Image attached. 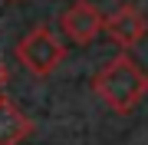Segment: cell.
<instances>
[{
  "label": "cell",
  "instance_id": "cell-5",
  "mask_svg": "<svg viewBox=\"0 0 148 145\" xmlns=\"http://www.w3.org/2000/svg\"><path fill=\"white\" fill-rule=\"evenodd\" d=\"M33 119L23 115V109L13 99L0 96V145H23L33 135Z\"/></svg>",
  "mask_w": 148,
  "mask_h": 145
},
{
  "label": "cell",
  "instance_id": "cell-1",
  "mask_svg": "<svg viewBox=\"0 0 148 145\" xmlns=\"http://www.w3.org/2000/svg\"><path fill=\"white\" fill-rule=\"evenodd\" d=\"M92 92L106 102L112 112L128 115L148 96V73L128 53H119L92 76Z\"/></svg>",
  "mask_w": 148,
  "mask_h": 145
},
{
  "label": "cell",
  "instance_id": "cell-3",
  "mask_svg": "<svg viewBox=\"0 0 148 145\" xmlns=\"http://www.w3.org/2000/svg\"><path fill=\"white\" fill-rule=\"evenodd\" d=\"M102 33H106L122 53H128V49H135L148 36V16H145L142 7H135V3H119L115 10L106 16V30Z\"/></svg>",
  "mask_w": 148,
  "mask_h": 145
},
{
  "label": "cell",
  "instance_id": "cell-6",
  "mask_svg": "<svg viewBox=\"0 0 148 145\" xmlns=\"http://www.w3.org/2000/svg\"><path fill=\"white\" fill-rule=\"evenodd\" d=\"M7 79H10V69H7V63L0 59V96H3V86H7Z\"/></svg>",
  "mask_w": 148,
  "mask_h": 145
},
{
  "label": "cell",
  "instance_id": "cell-2",
  "mask_svg": "<svg viewBox=\"0 0 148 145\" xmlns=\"http://www.w3.org/2000/svg\"><path fill=\"white\" fill-rule=\"evenodd\" d=\"M13 53H16V63H20L33 79H46V76H53L59 66H63L66 46L53 33V27L36 23V27H30L27 36H20V43H16Z\"/></svg>",
  "mask_w": 148,
  "mask_h": 145
},
{
  "label": "cell",
  "instance_id": "cell-7",
  "mask_svg": "<svg viewBox=\"0 0 148 145\" xmlns=\"http://www.w3.org/2000/svg\"><path fill=\"white\" fill-rule=\"evenodd\" d=\"M10 3H20V0H10Z\"/></svg>",
  "mask_w": 148,
  "mask_h": 145
},
{
  "label": "cell",
  "instance_id": "cell-4",
  "mask_svg": "<svg viewBox=\"0 0 148 145\" xmlns=\"http://www.w3.org/2000/svg\"><path fill=\"white\" fill-rule=\"evenodd\" d=\"M59 27H63V33L76 46H89V43H95L102 36L106 16H102V10L92 0H73L63 10V16H59Z\"/></svg>",
  "mask_w": 148,
  "mask_h": 145
}]
</instances>
